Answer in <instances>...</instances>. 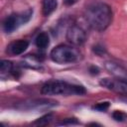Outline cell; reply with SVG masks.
<instances>
[{
    "label": "cell",
    "mask_w": 127,
    "mask_h": 127,
    "mask_svg": "<svg viewBox=\"0 0 127 127\" xmlns=\"http://www.w3.org/2000/svg\"><path fill=\"white\" fill-rule=\"evenodd\" d=\"M52 118H53V115H52V114H47V115H45V116L39 118V119L35 122V124H38V125H47V124H49V123L51 122Z\"/></svg>",
    "instance_id": "obj_15"
},
{
    "label": "cell",
    "mask_w": 127,
    "mask_h": 127,
    "mask_svg": "<svg viewBox=\"0 0 127 127\" xmlns=\"http://www.w3.org/2000/svg\"><path fill=\"white\" fill-rule=\"evenodd\" d=\"M66 40L74 46H80L86 40V32L81 26L73 24L66 31Z\"/></svg>",
    "instance_id": "obj_5"
},
{
    "label": "cell",
    "mask_w": 127,
    "mask_h": 127,
    "mask_svg": "<svg viewBox=\"0 0 127 127\" xmlns=\"http://www.w3.org/2000/svg\"><path fill=\"white\" fill-rule=\"evenodd\" d=\"M100 84L108 89H111L117 92H127V77H124V78L118 77L116 79L102 78L100 80Z\"/></svg>",
    "instance_id": "obj_6"
},
{
    "label": "cell",
    "mask_w": 127,
    "mask_h": 127,
    "mask_svg": "<svg viewBox=\"0 0 127 127\" xmlns=\"http://www.w3.org/2000/svg\"><path fill=\"white\" fill-rule=\"evenodd\" d=\"M112 117H113L114 120L122 122V121H125L127 119V113H125L121 110H115L112 113Z\"/></svg>",
    "instance_id": "obj_14"
},
{
    "label": "cell",
    "mask_w": 127,
    "mask_h": 127,
    "mask_svg": "<svg viewBox=\"0 0 127 127\" xmlns=\"http://www.w3.org/2000/svg\"><path fill=\"white\" fill-rule=\"evenodd\" d=\"M90 70H93V71H91V73H93V74H97L98 73V68L95 67V66H91Z\"/></svg>",
    "instance_id": "obj_19"
},
{
    "label": "cell",
    "mask_w": 127,
    "mask_h": 127,
    "mask_svg": "<svg viewBox=\"0 0 127 127\" xmlns=\"http://www.w3.org/2000/svg\"><path fill=\"white\" fill-rule=\"evenodd\" d=\"M84 17L91 29L97 32H102L112 21V11L106 3L96 2L86 8Z\"/></svg>",
    "instance_id": "obj_1"
},
{
    "label": "cell",
    "mask_w": 127,
    "mask_h": 127,
    "mask_svg": "<svg viewBox=\"0 0 127 127\" xmlns=\"http://www.w3.org/2000/svg\"><path fill=\"white\" fill-rule=\"evenodd\" d=\"M41 92L45 95H81L84 94L86 90L82 85L57 79L47 81L43 85Z\"/></svg>",
    "instance_id": "obj_2"
},
{
    "label": "cell",
    "mask_w": 127,
    "mask_h": 127,
    "mask_svg": "<svg viewBox=\"0 0 127 127\" xmlns=\"http://www.w3.org/2000/svg\"><path fill=\"white\" fill-rule=\"evenodd\" d=\"M93 109L97 110V111H105L109 108V102L108 101H104V102H99L97 104H95L94 106H92Z\"/></svg>",
    "instance_id": "obj_16"
},
{
    "label": "cell",
    "mask_w": 127,
    "mask_h": 127,
    "mask_svg": "<svg viewBox=\"0 0 127 127\" xmlns=\"http://www.w3.org/2000/svg\"><path fill=\"white\" fill-rule=\"evenodd\" d=\"M64 4H65V5L70 6V5H73L74 3H76V2H77V0H64Z\"/></svg>",
    "instance_id": "obj_18"
},
{
    "label": "cell",
    "mask_w": 127,
    "mask_h": 127,
    "mask_svg": "<svg viewBox=\"0 0 127 127\" xmlns=\"http://www.w3.org/2000/svg\"><path fill=\"white\" fill-rule=\"evenodd\" d=\"M93 52L98 55V56H101L105 51H104V48L103 47H100V46H94L93 47Z\"/></svg>",
    "instance_id": "obj_17"
},
{
    "label": "cell",
    "mask_w": 127,
    "mask_h": 127,
    "mask_svg": "<svg viewBox=\"0 0 127 127\" xmlns=\"http://www.w3.org/2000/svg\"><path fill=\"white\" fill-rule=\"evenodd\" d=\"M105 66L115 76L121 77V78L127 77V70L125 68H123L121 65H119L115 63H112V62H108V63L105 64Z\"/></svg>",
    "instance_id": "obj_9"
},
{
    "label": "cell",
    "mask_w": 127,
    "mask_h": 127,
    "mask_svg": "<svg viewBox=\"0 0 127 127\" xmlns=\"http://www.w3.org/2000/svg\"><path fill=\"white\" fill-rule=\"evenodd\" d=\"M14 66H13V64L9 61H1V64H0V72H1V76L3 77L5 74H8V73H11L13 74L14 76H16V73L14 72Z\"/></svg>",
    "instance_id": "obj_13"
},
{
    "label": "cell",
    "mask_w": 127,
    "mask_h": 127,
    "mask_svg": "<svg viewBox=\"0 0 127 127\" xmlns=\"http://www.w3.org/2000/svg\"><path fill=\"white\" fill-rule=\"evenodd\" d=\"M58 6L57 0H43L42 1V12L44 16L51 15Z\"/></svg>",
    "instance_id": "obj_11"
},
{
    "label": "cell",
    "mask_w": 127,
    "mask_h": 127,
    "mask_svg": "<svg viewBox=\"0 0 127 127\" xmlns=\"http://www.w3.org/2000/svg\"><path fill=\"white\" fill-rule=\"evenodd\" d=\"M33 15V9H28L21 13H13L9 15L3 22V29L6 33H12L20 26L30 21Z\"/></svg>",
    "instance_id": "obj_4"
},
{
    "label": "cell",
    "mask_w": 127,
    "mask_h": 127,
    "mask_svg": "<svg viewBox=\"0 0 127 127\" xmlns=\"http://www.w3.org/2000/svg\"><path fill=\"white\" fill-rule=\"evenodd\" d=\"M23 63H24L23 65H25L27 67L34 68V69H39V68H41V63L42 62H41L40 58H38L35 55H27L24 58Z\"/></svg>",
    "instance_id": "obj_10"
},
{
    "label": "cell",
    "mask_w": 127,
    "mask_h": 127,
    "mask_svg": "<svg viewBox=\"0 0 127 127\" xmlns=\"http://www.w3.org/2000/svg\"><path fill=\"white\" fill-rule=\"evenodd\" d=\"M29 47V42L26 40H18L11 43L7 48V53L12 56L22 55Z\"/></svg>",
    "instance_id": "obj_8"
},
{
    "label": "cell",
    "mask_w": 127,
    "mask_h": 127,
    "mask_svg": "<svg viewBox=\"0 0 127 127\" xmlns=\"http://www.w3.org/2000/svg\"><path fill=\"white\" fill-rule=\"evenodd\" d=\"M50 58L53 62L57 64H71L76 62L79 58V53L75 48L68 45L62 44L55 47L51 51Z\"/></svg>",
    "instance_id": "obj_3"
},
{
    "label": "cell",
    "mask_w": 127,
    "mask_h": 127,
    "mask_svg": "<svg viewBox=\"0 0 127 127\" xmlns=\"http://www.w3.org/2000/svg\"><path fill=\"white\" fill-rule=\"evenodd\" d=\"M35 43H36V46L39 49L45 50L49 46V44H50V38H49V36H48L47 33L43 32V33H40L37 36V38L35 40Z\"/></svg>",
    "instance_id": "obj_12"
},
{
    "label": "cell",
    "mask_w": 127,
    "mask_h": 127,
    "mask_svg": "<svg viewBox=\"0 0 127 127\" xmlns=\"http://www.w3.org/2000/svg\"><path fill=\"white\" fill-rule=\"evenodd\" d=\"M57 104L56 101L50 100V99H37V100H32L30 102H25L22 103L23 109H41V108H50L53 107Z\"/></svg>",
    "instance_id": "obj_7"
}]
</instances>
